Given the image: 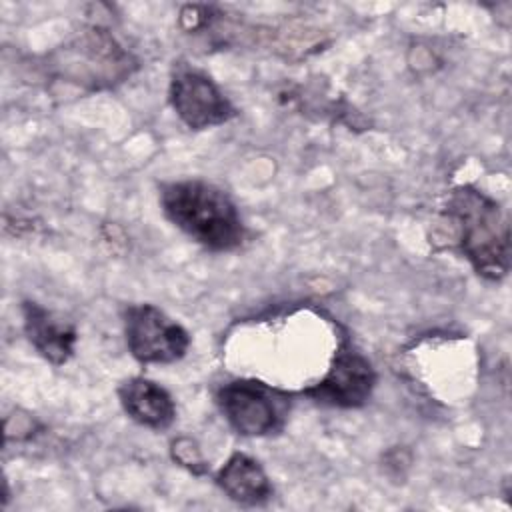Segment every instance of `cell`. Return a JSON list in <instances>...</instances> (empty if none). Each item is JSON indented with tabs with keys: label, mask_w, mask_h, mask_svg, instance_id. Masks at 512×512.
Returning <instances> with one entry per match:
<instances>
[{
	"label": "cell",
	"mask_w": 512,
	"mask_h": 512,
	"mask_svg": "<svg viewBox=\"0 0 512 512\" xmlns=\"http://www.w3.org/2000/svg\"><path fill=\"white\" fill-rule=\"evenodd\" d=\"M160 204L164 216L206 250L232 252L244 242L246 228L236 204L210 182H166L160 188Z\"/></svg>",
	"instance_id": "6da1fadb"
},
{
	"label": "cell",
	"mask_w": 512,
	"mask_h": 512,
	"mask_svg": "<svg viewBox=\"0 0 512 512\" xmlns=\"http://www.w3.org/2000/svg\"><path fill=\"white\" fill-rule=\"evenodd\" d=\"M444 212L458 228L460 250L474 272L500 282L510 270V234L498 202L466 184L450 192Z\"/></svg>",
	"instance_id": "7a4b0ae2"
},
{
	"label": "cell",
	"mask_w": 512,
	"mask_h": 512,
	"mask_svg": "<svg viewBox=\"0 0 512 512\" xmlns=\"http://www.w3.org/2000/svg\"><path fill=\"white\" fill-rule=\"evenodd\" d=\"M52 66L60 78L100 90L124 82L134 72L136 60L106 28L92 26L62 46Z\"/></svg>",
	"instance_id": "3957f363"
},
{
	"label": "cell",
	"mask_w": 512,
	"mask_h": 512,
	"mask_svg": "<svg viewBox=\"0 0 512 512\" xmlns=\"http://www.w3.org/2000/svg\"><path fill=\"white\" fill-rule=\"evenodd\" d=\"M216 404L226 422L242 436H270L284 428L290 396L252 378H238L216 390Z\"/></svg>",
	"instance_id": "277c9868"
},
{
	"label": "cell",
	"mask_w": 512,
	"mask_h": 512,
	"mask_svg": "<svg viewBox=\"0 0 512 512\" xmlns=\"http://www.w3.org/2000/svg\"><path fill=\"white\" fill-rule=\"evenodd\" d=\"M124 338L140 364H172L190 348L188 330L154 304H130L122 314Z\"/></svg>",
	"instance_id": "5b68a950"
},
{
	"label": "cell",
	"mask_w": 512,
	"mask_h": 512,
	"mask_svg": "<svg viewBox=\"0 0 512 512\" xmlns=\"http://www.w3.org/2000/svg\"><path fill=\"white\" fill-rule=\"evenodd\" d=\"M168 100L190 130H206L230 122L238 112L220 86L202 70L178 62L170 76Z\"/></svg>",
	"instance_id": "8992f818"
},
{
	"label": "cell",
	"mask_w": 512,
	"mask_h": 512,
	"mask_svg": "<svg viewBox=\"0 0 512 512\" xmlns=\"http://www.w3.org/2000/svg\"><path fill=\"white\" fill-rule=\"evenodd\" d=\"M374 386L376 370L372 362L344 342L336 350L326 376L318 384L302 390V394L324 406L360 408L372 396Z\"/></svg>",
	"instance_id": "52a82bcc"
},
{
	"label": "cell",
	"mask_w": 512,
	"mask_h": 512,
	"mask_svg": "<svg viewBox=\"0 0 512 512\" xmlns=\"http://www.w3.org/2000/svg\"><path fill=\"white\" fill-rule=\"evenodd\" d=\"M22 318L28 342L44 360L62 366L74 356L78 334L70 322L34 300L22 302Z\"/></svg>",
	"instance_id": "ba28073f"
},
{
	"label": "cell",
	"mask_w": 512,
	"mask_h": 512,
	"mask_svg": "<svg viewBox=\"0 0 512 512\" xmlns=\"http://www.w3.org/2000/svg\"><path fill=\"white\" fill-rule=\"evenodd\" d=\"M122 410L140 426L150 430H168L176 420V404L166 388L158 382L132 376L118 386Z\"/></svg>",
	"instance_id": "9c48e42d"
},
{
	"label": "cell",
	"mask_w": 512,
	"mask_h": 512,
	"mask_svg": "<svg viewBox=\"0 0 512 512\" xmlns=\"http://www.w3.org/2000/svg\"><path fill=\"white\" fill-rule=\"evenodd\" d=\"M214 480L230 500L244 506H262L274 494L262 464L244 452H234L216 472Z\"/></svg>",
	"instance_id": "30bf717a"
},
{
	"label": "cell",
	"mask_w": 512,
	"mask_h": 512,
	"mask_svg": "<svg viewBox=\"0 0 512 512\" xmlns=\"http://www.w3.org/2000/svg\"><path fill=\"white\" fill-rule=\"evenodd\" d=\"M170 456L176 464H180L182 468H186L188 472L202 476L208 472V464L202 456V450L198 446L196 440H192L190 436H178L170 442Z\"/></svg>",
	"instance_id": "8fae6325"
}]
</instances>
